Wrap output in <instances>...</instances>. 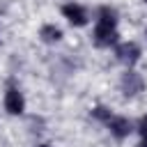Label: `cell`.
Instances as JSON below:
<instances>
[{
	"label": "cell",
	"mask_w": 147,
	"mask_h": 147,
	"mask_svg": "<svg viewBox=\"0 0 147 147\" xmlns=\"http://www.w3.org/2000/svg\"><path fill=\"white\" fill-rule=\"evenodd\" d=\"M94 44L99 46V48H108V46H113L115 41H117V30H115V25L113 23H101V21H96V25H94Z\"/></svg>",
	"instance_id": "1"
},
{
	"label": "cell",
	"mask_w": 147,
	"mask_h": 147,
	"mask_svg": "<svg viewBox=\"0 0 147 147\" xmlns=\"http://www.w3.org/2000/svg\"><path fill=\"white\" fill-rule=\"evenodd\" d=\"M119 90H122V94L124 96H136V94H140L142 90H145V80H142V76L140 74H136V71H126V74H122V78H119Z\"/></svg>",
	"instance_id": "2"
},
{
	"label": "cell",
	"mask_w": 147,
	"mask_h": 147,
	"mask_svg": "<svg viewBox=\"0 0 147 147\" xmlns=\"http://www.w3.org/2000/svg\"><path fill=\"white\" fill-rule=\"evenodd\" d=\"M115 57H117L122 64L133 67V64L140 60V46H138L136 41H124V44H119V46L115 48Z\"/></svg>",
	"instance_id": "3"
},
{
	"label": "cell",
	"mask_w": 147,
	"mask_h": 147,
	"mask_svg": "<svg viewBox=\"0 0 147 147\" xmlns=\"http://www.w3.org/2000/svg\"><path fill=\"white\" fill-rule=\"evenodd\" d=\"M5 110L9 115H21L25 110V99H23L21 90L14 87V85L7 87V92H5Z\"/></svg>",
	"instance_id": "4"
},
{
	"label": "cell",
	"mask_w": 147,
	"mask_h": 147,
	"mask_svg": "<svg viewBox=\"0 0 147 147\" xmlns=\"http://www.w3.org/2000/svg\"><path fill=\"white\" fill-rule=\"evenodd\" d=\"M62 16H64L71 25H76V28L87 25V11H85V7L76 5V2H67V5H62Z\"/></svg>",
	"instance_id": "5"
},
{
	"label": "cell",
	"mask_w": 147,
	"mask_h": 147,
	"mask_svg": "<svg viewBox=\"0 0 147 147\" xmlns=\"http://www.w3.org/2000/svg\"><path fill=\"white\" fill-rule=\"evenodd\" d=\"M106 126H108V131L117 138V140H124V138H129L131 136V131H133V124H131V119H126V117H119V115H113L108 122H106Z\"/></svg>",
	"instance_id": "6"
},
{
	"label": "cell",
	"mask_w": 147,
	"mask_h": 147,
	"mask_svg": "<svg viewBox=\"0 0 147 147\" xmlns=\"http://www.w3.org/2000/svg\"><path fill=\"white\" fill-rule=\"evenodd\" d=\"M39 37H41V41H46V44H55V41L62 39V30H60L57 25H53V23H46V25L39 28Z\"/></svg>",
	"instance_id": "7"
},
{
	"label": "cell",
	"mask_w": 147,
	"mask_h": 147,
	"mask_svg": "<svg viewBox=\"0 0 147 147\" xmlns=\"http://www.w3.org/2000/svg\"><path fill=\"white\" fill-rule=\"evenodd\" d=\"M96 21L117 25V11H115L113 7H108V5H103V7H99V11H96Z\"/></svg>",
	"instance_id": "8"
},
{
	"label": "cell",
	"mask_w": 147,
	"mask_h": 147,
	"mask_svg": "<svg viewBox=\"0 0 147 147\" xmlns=\"http://www.w3.org/2000/svg\"><path fill=\"white\" fill-rule=\"evenodd\" d=\"M92 115H94V117H96L99 122H103V124H106V122H108V119L113 117V113H110V110H108L106 106H96V108L92 110Z\"/></svg>",
	"instance_id": "9"
},
{
	"label": "cell",
	"mask_w": 147,
	"mask_h": 147,
	"mask_svg": "<svg viewBox=\"0 0 147 147\" xmlns=\"http://www.w3.org/2000/svg\"><path fill=\"white\" fill-rule=\"evenodd\" d=\"M138 133L142 136V140H147V115L140 117V122H138Z\"/></svg>",
	"instance_id": "10"
},
{
	"label": "cell",
	"mask_w": 147,
	"mask_h": 147,
	"mask_svg": "<svg viewBox=\"0 0 147 147\" xmlns=\"http://www.w3.org/2000/svg\"><path fill=\"white\" fill-rule=\"evenodd\" d=\"M136 147H147V140H140V142H138Z\"/></svg>",
	"instance_id": "11"
},
{
	"label": "cell",
	"mask_w": 147,
	"mask_h": 147,
	"mask_svg": "<svg viewBox=\"0 0 147 147\" xmlns=\"http://www.w3.org/2000/svg\"><path fill=\"white\" fill-rule=\"evenodd\" d=\"M34 147H51V145H46V142H41V145H34Z\"/></svg>",
	"instance_id": "12"
},
{
	"label": "cell",
	"mask_w": 147,
	"mask_h": 147,
	"mask_svg": "<svg viewBox=\"0 0 147 147\" xmlns=\"http://www.w3.org/2000/svg\"><path fill=\"white\" fill-rule=\"evenodd\" d=\"M145 2H147V0H145Z\"/></svg>",
	"instance_id": "13"
}]
</instances>
